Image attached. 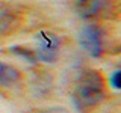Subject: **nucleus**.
Returning a JSON list of instances; mask_svg holds the SVG:
<instances>
[{"label":"nucleus","instance_id":"obj_6","mask_svg":"<svg viewBox=\"0 0 121 113\" xmlns=\"http://www.w3.org/2000/svg\"><path fill=\"white\" fill-rule=\"evenodd\" d=\"M11 24H12V15L9 14V11H0V33L9 29Z\"/></svg>","mask_w":121,"mask_h":113},{"label":"nucleus","instance_id":"obj_8","mask_svg":"<svg viewBox=\"0 0 121 113\" xmlns=\"http://www.w3.org/2000/svg\"><path fill=\"white\" fill-rule=\"evenodd\" d=\"M6 71V65H3L2 62H0V83H2V78H3V74H5Z\"/></svg>","mask_w":121,"mask_h":113},{"label":"nucleus","instance_id":"obj_2","mask_svg":"<svg viewBox=\"0 0 121 113\" xmlns=\"http://www.w3.org/2000/svg\"><path fill=\"white\" fill-rule=\"evenodd\" d=\"M35 42H36V48H35L36 59L47 62V63H53L58 60L59 50H60V41L53 32L39 30L35 35Z\"/></svg>","mask_w":121,"mask_h":113},{"label":"nucleus","instance_id":"obj_5","mask_svg":"<svg viewBox=\"0 0 121 113\" xmlns=\"http://www.w3.org/2000/svg\"><path fill=\"white\" fill-rule=\"evenodd\" d=\"M11 53L20 56V57H24L26 60H29L30 63H35L36 62V54L35 51H32L30 48H24V47H12L11 48Z\"/></svg>","mask_w":121,"mask_h":113},{"label":"nucleus","instance_id":"obj_7","mask_svg":"<svg viewBox=\"0 0 121 113\" xmlns=\"http://www.w3.org/2000/svg\"><path fill=\"white\" fill-rule=\"evenodd\" d=\"M109 83L113 89H121V71H113L109 77Z\"/></svg>","mask_w":121,"mask_h":113},{"label":"nucleus","instance_id":"obj_4","mask_svg":"<svg viewBox=\"0 0 121 113\" xmlns=\"http://www.w3.org/2000/svg\"><path fill=\"white\" fill-rule=\"evenodd\" d=\"M106 6H108L106 0H83L82 3H79L80 12H82L83 17H86V18L95 17V15L100 14Z\"/></svg>","mask_w":121,"mask_h":113},{"label":"nucleus","instance_id":"obj_1","mask_svg":"<svg viewBox=\"0 0 121 113\" xmlns=\"http://www.w3.org/2000/svg\"><path fill=\"white\" fill-rule=\"evenodd\" d=\"M104 97V83L98 71H83L73 92V100L77 109L85 110L97 105Z\"/></svg>","mask_w":121,"mask_h":113},{"label":"nucleus","instance_id":"obj_3","mask_svg":"<svg viewBox=\"0 0 121 113\" xmlns=\"http://www.w3.org/2000/svg\"><path fill=\"white\" fill-rule=\"evenodd\" d=\"M104 41V33L100 26L97 24H86L80 30L79 35V44H80L82 50L86 51L92 57H98L103 53V44Z\"/></svg>","mask_w":121,"mask_h":113}]
</instances>
